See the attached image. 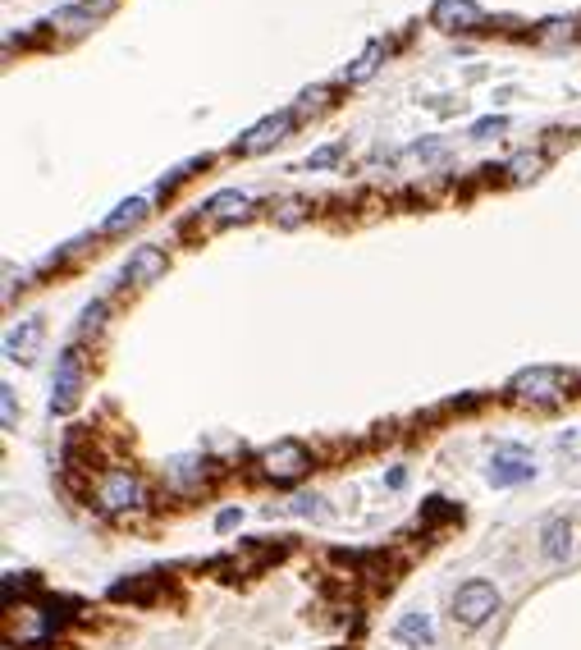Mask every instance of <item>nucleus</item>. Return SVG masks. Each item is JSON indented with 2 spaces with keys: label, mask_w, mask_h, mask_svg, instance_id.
Returning <instances> with one entry per match:
<instances>
[{
  "label": "nucleus",
  "mask_w": 581,
  "mask_h": 650,
  "mask_svg": "<svg viewBox=\"0 0 581 650\" xmlns=\"http://www.w3.org/2000/svg\"><path fill=\"white\" fill-rule=\"evenodd\" d=\"M42 335H46V325L37 321V316H28V321H19L5 335V358H14V362H33V353H37V344H42Z\"/></svg>",
  "instance_id": "nucleus-9"
},
{
  "label": "nucleus",
  "mask_w": 581,
  "mask_h": 650,
  "mask_svg": "<svg viewBox=\"0 0 581 650\" xmlns=\"http://www.w3.org/2000/svg\"><path fill=\"white\" fill-rule=\"evenodd\" d=\"M394 641H399V646H412V650L431 646V641H435L431 614H403L399 623H394Z\"/></svg>",
  "instance_id": "nucleus-12"
},
{
  "label": "nucleus",
  "mask_w": 581,
  "mask_h": 650,
  "mask_svg": "<svg viewBox=\"0 0 581 650\" xmlns=\"http://www.w3.org/2000/svg\"><path fill=\"white\" fill-rule=\"evenodd\" d=\"M499 614V591L495 582H463L458 586V596H453V618L463 623V628H481V623H490V618Z\"/></svg>",
  "instance_id": "nucleus-1"
},
{
  "label": "nucleus",
  "mask_w": 581,
  "mask_h": 650,
  "mask_svg": "<svg viewBox=\"0 0 581 650\" xmlns=\"http://www.w3.org/2000/svg\"><path fill=\"white\" fill-rule=\"evenodd\" d=\"M504 129H508V120H504V115H490V120L472 124V138H490V133H504Z\"/></svg>",
  "instance_id": "nucleus-20"
},
{
  "label": "nucleus",
  "mask_w": 581,
  "mask_h": 650,
  "mask_svg": "<svg viewBox=\"0 0 581 650\" xmlns=\"http://www.w3.org/2000/svg\"><path fill=\"white\" fill-rule=\"evenodd\" d=\"M101 316H106V303H101V298H97V303H92V307H83V330H97V325H101Z\"/></svg>",
  "instance_id": "nucleus-22"
},
{
  "label": "nucleus",
  "mask_w": 581,
  "mask_h": 650,
  "mask_svg": "<svg viewBox=\"0 0 581 650\" xmlns=\"http://www.w3.org/2000/svg\"><path fill=\"white\" fill-rule=\"evenodd\" d=\"M536 477V467H531V458L522 454V449H499L495 458H490V481L495 486H522V481Z\"/></svg>",
  "instance_id": "nucleus-7"
},
{
  "label": "nucleus",
  "mask_w": 581,
  "mask_h": 650,
  "mask_svg": "<svg viewBox=\"0 0 581 650\" xmlns=\"http://www.w3.org/2000/svg\"><path fill=\"white\" fill-rule=\"evenodd\" d=\"M540 170H545V156H536V152H522V156L508 161V179H513V184H527V179H536Z\"/></svg>",
  "instance_id": "nucleus-17"
},
{
  "label": "nucleus",
  "mask_w": 581,
  "mask_h": 650,
  "mask_svg": "<svg viewBox=\"0 0 581 650\" xmlns=\"http://www.w3.org/2000/svg\"><path fill=\"white\" fill-rule=\"evenodd\" d=\"M568 385L572 380L563 376L559 367H531V371H517L508 390H513L522 403H559L563 394H568Z\"/></svg>",
  "instance_id": "nucleus-2"
},
{
  "label": "nucleus",
  "mask_w": 581,
  "mask_h": 650,
  "mask_svg": "<svg viewBox=\"0 0 581 650\" xmlns=\"http://www.w3.org/2000/svg\"><path fill=\"white\" fill-rule=\"evenodd\" d=\"M298 220H302V202H284L280 225H298Z\"/></svg>",
  "instance_id": "nucleus-23"
},
{
  "label": "nucleus",
  "mask_w": 581,
  "mask_h": 650,
  "mask_svg": "<svg viewBox=\"0 0 581 650\" xmlns=\"http://www.w3.org/2000/svg\"><path fill=\"white\" fill-rule=\"evenodd\" d=\"M540 554L549 564H563L572 554V522L568 518H545L540 522Z\"/></svg>",
  "instance_id": "nucleus-10"
},
{
  "label": "nucleus",
  "mask_w": 581,
  "mask_h": 650,
  "mask_svg": "<svg viewBox=\"0 0 581 650\" xmlns=\"http://www.w3.org/2000/svg\"><path fill=\"white\" fill-rule=\"evenodd\" d=\"M142 220H147V197H129V202H119L115 211L101 220V229H106V234H124V229L142 225Z\"/></svg>",
  "instance_id": "nucleus-14"
},
{
  "label": "nucleus",
  "mask_w": 581,
  "mask_h": 650,
  "mask_svg": "<svg viewBox=\"0 0 581 650\" xmlns=\"http://www.w3.org/2000/svg\"><path fill=\"white\" fill-rule=\"evenodd\" d=\"M444 147L440 142H417V147H412V156H440Z\"/></svg>",
  "instance_id": "nucleus-25"
},
{
  "label": "nucleus",
  "mask_w": 581,
  "mask_h": 650,
  "mask_svg": "<svg viewBox=\"0 0 581 650\" xmlns=\"http://www.w3.org/2000/svg\"><path fill=\"white\" fill-rule=\"evenodd\" d=\"M211 220H243L252 211V197L248 193H238V188H225V193H216L211 202L202 206Z\"/></svg>",
  "instance_id": "nucleus-13"
},
{
  "label": "nucleus",
  "mask_w": 581,
  "mask_h": 650,
  "mask_svg": "<svg viewBox=\"0 0 581 650\" xmlns=\"http://www.w3.org/2000/svg\"><path fill=\"white\" fill-rule=\"evenodd\" d=\"M0 417H5V431L14 426V390L10 385H0Z\"/></svg>",
  "instance_id": "nucleus-21"
},
{
  "label": "nucleus",
  "mask_w": 581,
  "mask_h": 650,
  "mask_svg": "<svg viewBox=\"0 0 581 650\" xmlns=\"http://www.w3.org/2000/svg\"><path fill=\"white\" fill-rule=\"evenodd\" d=\"M431 19L444 33H472L476 23H481V5L476 0H435Z\"/></svg>",
  "instance_id": "nucleus-6"
},
{
  "label": "nucleus",
  "mask_w": 581,
  "mask_h": 650,
  "mask_svg": "<svg viewBox=\"0 0 581 650\" xmlns=\"http://www.w3.org/2000/svg\"><path fill=\"white\" fill-rule=\"evenodd\" d=\"M101 504H106V509H115V513L138 509V504H142L138 477H133V472H110V477L101 481Z\"/></svg>",
  "instance_id": "nucleus-8"
},
{
  "label": "nucleus",
  "mask_w": 581,
  "mask_h": 650,
  "mask_svg": "<svg viewBox=\"0 0 581 650\" xmlns=\"http://www.w3.org/2000/svg\"><path fill=\"white\" fill-rule=\"evenodd\" d=\"M165 275V252L161 248H138L129 261H124V284H151Z\"/></svg>",
  "instance_id": "nucleus-11"
},
{
  "label": "nucleus",
  "mask_w": 581,
  "mask_h": 650,
  "mask_svg": "<svg viewBox=\"0 0 581 650\" xmlns=\"http://www.w3.org/2000/svg\"><path fill=\"white\" fill-rule=\"evenodd\" d=\"M106 10H110V0H97V5H92V0H78V5L55 14V23H60V28H92Z\"/></svg>",
  "instance_id": "nucleus-15"
},
{
  "label": "nucleus",
  "mask_w": 581,
  "mask_h": 650,
  "mask_svg": "<svg viewBox=\"0 0 581 650\" xmlns=\"http://www.w3.org/2000/svg\"><path fill=\"white\" fill-rule=\"evenodd\" d=\"M380 55H385V46H380V42H371V46H366V51H362V55H357V60H353V65L344 69V83H366V78L376 74Z\"/></svg>",
  "instance_id": "nucleus-16"
},
{
  "label": "nucleus",
  "mask_w": 581,
  "mask_h": 650,
  "mask_svg": "<svg viewBox=\"0 0 581 650\" xmlns=\"http://www.w3.org/2000/svg\"><path fill=\"white\" fill-rule=\"evenodd\" d=\"M307 467H312V458H307L302 445H293V440H280L275 449L261 454V472H266L270 481H298Z\"/></svg>",
  "instance_id": "nucleus-4"
},
{
  "label": "nucleus",
  "mask_w": 581,
  "mask_h": 650,
  "mask_svg": "<svg viewBox=\"0 0 581 650\" xmlns=\"http://www.w3.org/2000/svg\"><path fill=\"white\" fill-rule=\"evenodd\" d=\"M78 385H83V358L78 348H65L55 362V380H51V412H69L78 403Z\"/></svg>",
  "instance_id": "nucleus-3"
},
{
  "label": "nucleus",
  "mask_w": 581,
  "mask_h": 650,
  "mask_svg": "<svg viewBox=\"0 0 581 650\" xmlns=\"http://www.w3.org/2000/svg\"><path fill=\"white\" fill-rule=\"evenodd\" d=\"M289 129H293V115H289V110H280V115H270V120H261L257 129L243 133L234 152L238 156H257V152H266V147H275V142H280Z\"/></svg>",
  "instance_id": "nucleus-5"
},
{
  "label": "nucleus",
  "mask_w": 581,
  "mask_h": 650,
  "mask_svg": "<svg viewBox=\"0 0 581 650\" xmlns=\"http://www.w3.org/2000/svg\"><path fill=\"white\" fill-rule=\"evenodd\" d=\"M289 509L298 513V518H325V499L321 495H298V499H289Z\"/></svg>",
  "instance_id": "nucleus-18"
},
{
  "label": "nucleus",
  "mask_w": 581,
  "mask_h": 650,
  "mask_svg": "<svg viewBox=\"0 0 581 650\" xmlns=\"http://www.w3.org/2000/svg\"><path fill=\"white\" fill-rule=\"evenodd\" d=\"M339 156H344V147H339V142H330V147H316V152L307 156V170H330Z\"/></svg>",
  "instance_id": "nucleus-19"
},
{
  "label": "nucleus",
  "mask_w": 581,
  "mask_h": 650,
  "mask_svg": "<svg viewBox=\"0 0 581 650\" xmlns=\"http://www.w3.org/2000/svg\"><path fill=\"white\" fill-rule=\"evenodd\" d=\"M216 527H220V531H234V527H238V509H225V513H220Z\"/></svg>",
  "instance_id": "nucleus-24"
}]
</instances>
